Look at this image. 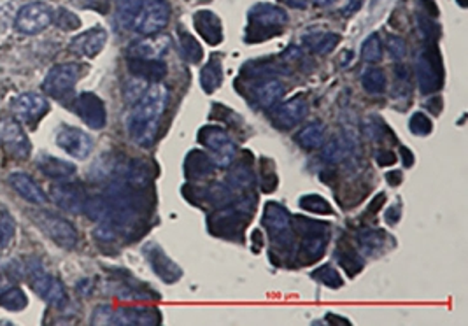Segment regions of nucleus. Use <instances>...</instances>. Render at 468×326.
<instances>
[{"mask_svg":"<svg viewBox=\"0 0 468 326\" xmlns=\"http://www.w3.org/2000/svg\"><path fill=\"white\" fill-rule=\"evenodd\" d=\"M168 20H170L168 0H142L132 27L142 36H155L167 27Z\"/></svg>","mask_w":468,"mask_h":326,"instance_id":"7","label":"nucleus"},{"mask_svg":"<svg viewBox=\"0 0 468 326\" xmlns=\"http://www.w3.org/2000/svg\"><path fill=\"white\" fill-rule=\"evenodd\" d=\"M9 185L13 186V190L16 191L21 198H25L30 204L43 205L48 202L46 193L40 190V186L37 185L30 175L23 174V172H13V174L9 175Z\"/></svg>","mask_w":468,"mask_h":326,"instance_id":"21","label":"nucleus"},{"mask_svg":"<svg viewBox=\"0 0 468 326\" xmlns=\"http://www.w3.org/2000/svg\"><path fill=\"white\" fill-rule=\"evenodd\" d=\"M409 129L414 136H419V137L428 136V134H432V130H433V123L426 114H423V112H415L409 121Z\"/></svg>","mask_w":468,"mask_h":326,"instance_id":"44","label":"nucleus"},{"mask_svg":"<svg viewBox=\"0 0 468 326\" xmlns=\"http://www.w3.org/2000/svg\"><path fill=\"white\" fill-rule=\"evenodd\" d=\"M298 205L305 211L314 212V214H332V207L328 204L327 198H323L321 195H303V197L298 200Z\"/></svg>","mask_w":468,"mask_h":326,"instance_id":"39","label":"nucleus"},{"mask_svg":"<svg viewBox=\"0 0 468 326\" xmlns=\"http://www.w3.org/2000/svg\"><path fill=\"white\" fill-rule=\"evenodd\" d=\"M141 2L142 0H116V4H118V16L125 27H132L134 25Z\"/></svg>","mask_w":468,"mask_h":326,"instance_id":"41","label":"nucleus"},{"mask_svg":"<svg viewBox=\"0 0 468 326\" xmlns=\"http://www.w3.org/2000/svg\"><path fill=\"white\" fill-rule=\"evenodd\" d=\"M263 224L271 232V239L277 246H291V216L277 202H268L263 209Z\"/></svg>","mask_w":468,"mask_h":326,"instance_id":"11","label":"nucleus"},{"mask_svg":"<svg viewBox=\"0 0 468 326\" xmlns=\"http://www.w3.org/2000/svg\"><path fill=\"white\" fill-rule=\"evenodd\" d=\"M312 276L316 277L317 281H321L325 286L333 288V290H337V288H340L344 284L342 277H340L339 272L330 267V265H323V267H320L317 271H314Z\"/></svg>","mask_w":468,"mask_h":326,"instance_id":"43","label":"nucleus"},{"mask_svg":"<svg viewBox=\"0 0 468 326\" xmlns=\"http://www.w3.org/2000/svg\"><path fill=\"white\" fill-rule=\"evenodd\" d=\"M214 162H212L211 156L207 153H204L202 149H193L188 153L185 162V172L186 178L190 179H202L205 175L211 174L214 170Z\"/></svg>","mask_w":468,"mask_h":326,"instance_id":"27","label":"nucleus"},{"mask_svg":"<svg viewBox=\"0 0 468 326\" xmlns=\"http://www.w3.org/2000/svg\"><path fill=\"white\" fill-rule=\"evenodd\" d=\"M400 155H402V162H403V165H406V167H410V165L414 163L413 153H410L407 148H400Z\"/></svg>","mask_w":468,"mask_h":326,"instance_id":"54","label":"nucleus"},{"mask_svg":"<svg viewBox=\"0 0 468 326\" xmlns=\"http://www.w3.org/2000/svg\"><path fill=\"white\" fill-rule=\"evenodd\" d=\"M328 239H330L328 235L302 239V244H300V249H298L297 260L300 261L302 265L312 263V261L320 260V258L325 254V249H327Z\"/></svg>","mask_w":468,"mask_h":326,"instance_id":"28","label":"nucleus"},{"mask_svg":"<svg viewBox=\"0 0 468 326\" xmlns=\"http://www.w3.org/2000/svg\"><path fill=\"white\" fill-rule=\"evenodd\" d=\"M55 141L58 148H62L67 155L77 160H85L93 149L92 137L81 129H76V126L60 125L58 130H56Z\"/></svg>","mask_w":468,"mask_h":326,"instance_id":"12","label":"nucleus"},{"mask_svg":"<svg viewBox=\"0 0 468 326\" xmlns=\"http://www.w3.org/2000/svg\"><path fill=\"white\" fill-rule=\"evenodd\" d=\"M361 56L365 62L370 63H377L383 58V43H381L377 33H372L370 37H366L365 43L361 44Z\"/></svg>","mask_w":468,"mask_h":326,"instance_id":"40","label":"nucleus"},{"mask_svg":"<svg viewBox=\"0 0 468 326\" xmlns=\"http://www.w3.org/2000/svg\"><path fill=\"white\" fill-rule=\"evenodd\" d=\"M53 23V9L44 2H30L21 7L14 20V27L18 32L33 36L46 30Z\"/></svg>","mask_w":468,"mask_h":326,"instance_id":"9","label":"nucleus"},{"mask_svg":"<svg viewBox=\"0 0 468 326\" xmlns=\"http://www.w3.org/2000/svg\"><path fill=\"white\" fill-rule=\"evenodd\" d=\"M248 20L249 25L248 32H246V39L249 43H258V40L279 36L288 25V14L286 11L272 6V4H256L249 11Z\"/></svg>","mask_w":468,"mask_h":326,"instance_id":"2","label":"nucleus"},{"mask_svg":"<svg viewBox=\"0 0 468 326\" xmlns=\"http://www.w3.org/2000/svg\"><path fill=\"white\" fill-rule=\"evenodd\" d=\"M0 305L9 310H21L27 307V297H25L21 288L11 284V286L0 295Z\"/></svg>","mask_w":468,"mask_h":326,"instance_id":"37","label":"nucleus"},{"mask_svg":"<svg viewBox=\"0 0 468 326\" xmlns=\"http://www.w3.org/2000/svg\"><path fill=\"white\" fill-rule=\"evenodd\" d=\"M195 28L200 33L202 39L211 46H218L223 40V27H221L219 18L211 11H198L195 14Z\"/></svg>","mask_w":468,"mask_h":326,"instance_id":"23","label":"nucleus"},{"mask_svg":"<svg viewBox=\"0 0 468 326\" xmlns=\"http://www.w3.org/2000/svg\"><path fill=\"white\" fill-rule=\"evenodd\" d=\"M386 50H388V53L395 60H402L407 53L406 40L398 36H389L388 39H386Z\"/></svg>","mask_w":468,"mask_h":326,"instance_id":"47","label":"nucleus"},{"mask_svg":"<svg viewBox=\"0 0 468 326\" xmlns=\"http://www.w3.org/2000/svg\"><path fill=\"white\" fill-rule=\"evenodd\" d=\"M395 162H396V155L393 151H389V149H384V151L377 153V163H379L381 167H384V165H393Z\"/></svg>","mask_w":468,"mask_h":326,"instance_id":"49","label":"nucleus"},{"mask_svg":"<svg viewBox=\"0 0 468 326\" xmlns=\"http://www.w3.org/2000/svg\"><path fill=\"white\" fill-rule=\"evenodd\" d=\"M337 0H310V4H314L316 7H328V6H333Z\"/></svg>","mask_w":468,"mask_h":326,"instance_id":"58","label":"nucleus"},{"mask_svg":"<svg viewBox=\"0 0 468 326\" xmlns=\"http://www.w3.org/2000/svg\"><path fill=\"white\" fill-rule=\"evenodd\" d=\"M361 85L366 93H372V95L383 93L386 89L384 70L379 69V67H370V69H366L361 76Z\"/></svg>","mask_w":468,"mask_h":326,"instance_id":"35","label":"nucleus"},{"mask_svg":"<svg viewBox=\"0 0 468 326\" xmlns=\"http://www.w3.org/2000/svg\"><path fill=\"white\" fill-rule=\"evenodd\" d=\"M11 109L14 112V118L21 123H36L43 118L50 109L48 99L43 93L27 92L18 95L11 102Z\"/></svg>","mask_w":468,"mask_h":326,"instance_id":"14","label":"nucleus"},{"mask_svg":"<svg viewBox=\"0 0 468 326\" xmlns=\"http://www.w3.org/2000/svg\"><path fill=\"white\" fill-rule=\"evenodd\" d=\"M351 153V144L346 137H335L325 146L323 149V160L330 163H339L346 160Z\"/></svg>","mask_w":468,"mask_h":326,"instance_id":"34","label":"nucleus"},{"mask_svg":"<svg viewBox=\"0 0 468 326\" xmlns=\"http://www.w3.org/2000/svg\"><path fill=\"white\" fill-rule=\"evenodd\" d=\"M81 69L76 63H62L56 65L46 74L43 81V92L48 93L53 99H63L67 93H70L80 80Z\"/></svg>","mask_w":468,"mask_h":326,"instance_id":"10","label":"nucleus"},{"mask_svg":"<svg viewBox=\"0 0 468 326\" xmlns=\"http://www.w3.org/2000/svg\"><path fill=\"white\" fill-rule=\"evenodd\" d=\"M27 273L33 291H36L40 298L46 300L50 305L56 307V309H62V307L67 305L69 297H67V291L65 288H63L62 281L56 279L50 272L44 271L39 261H30Z\"/></svg>","mask_w":468,"mask_h":326,"instance_id":"5","label":"nucleus"},{"mask_svg":"<svg viewBox=\"0 0 468 326\" xmlns=\"http://www.w3.org/2000/svg\"><path fill=\"white\" fill-rule=\"evenodd\" d=\"M386 181H388V185L391 186H398L400 183H402V172L398 170H391L386 174Z\"/></svg>","mask_w":468,"mask_h":326,"instance_id":"52","label":"nucleus"},{"mask_svg":"<svg viewBox=\"0 0 468 326\" xmlns=\"http://www.w3.org/2000/svg\"><path fill=\"white\" fill-rule=\"evenodd\" d=\"M260 186L261 190L267 191V193H271V191H276L277 188V175L274 172V167H272V163L268 162V160H263L261 162V168H260Z\"/></svg>","mask_w":468,"mask_h":326,"instance_id":"45","label":"nucleus"},{"mask_svg":"<svg viewBox=\"0 0 468 326\" xmlns=\"http://www.w3.org/2000/svg\"><path fill=\"white\" fill-rule=\"evenodd\" d=\"M77 6L85 7V9H95L99 13L106 14L109 11V0H74Z\"/></svg>","mask_w":468,"mask_h":326,"instance_id":"48","label":"nucleus"},{"mask_svg":"<svg viewBox=\"0 0 468 326\" xmlns=\"http://www.w3.org/2000/svg\"><path fill=\"white\" fill-rule=\"evenodd\" d=\"M9 286H11V277L7 276V273L0 272V295H2Z\"/></svg>","mask_w":468,"mask_h":326,"instance_id":"56","label":"nucleus"},{"mask_svg":"<svg viewBox=\"0 0 468 326\" xmlns=\"http://www.w3.org/2000/svg\"><path fill=\"white\" fill-rule=\"evenodd\" d=\"M221 82H223V67H221L218 58H212L202 69L200 86L204 88L205 93H212L216 88H219Z\"/></svg>","mask_w":468,"mask_h":326,"instance_id":"30","label":"nucleus"},{"mask_svg":"<svg viewBox=\"0 0 468 326\" xmlns=\"http://www.w3.org/2000/svg\"><path fill=\"white\" fill-rule=\"evenodd\" d=\"M179 44H181V50L185 58L188 60L190 63H198L204 56V51H202L200 44L198 40L195 39L190 32H185L183 28H179Z\"/></svg>","mask_w":468,"mask_h":326,"instance_id":"36","label":"nucleus"},{"mask_svg":"<svg viewBox=\"0 0 468 326\" xmlns=\"http://www.w3.org/2000/svg\"><path fill=\"white\" fill-rule=\"evenodd\" d=\"M307 112H309V104L303 97L297 95L293 99L286 100V102L279 104V106H274L272 121H274L277 129L290 130L305 119Z\"/></svg>","mask_w":468,"mask_h":326,"instance_id":"16","label":"nucleus"},{"mask_svg":"<svg viewBox=\"0 0 468 326\" xmlns=\"http://www.w3.org/2000/svg\"><path fill=\"white\" fill-rule=\"evenodd\" d=\"M279 2L286 7H293V9H307L310 0H279Z\"/></svg>","mask_w":468,"mask_h":326,"instance_id":"51","label":"nucleus"},{"mask_svg":"<svg viewBox=\"0 0 468 326\" xmlns=\"http://www.w3.org/2000/svg\"><path fill=\"white\" fill-rule=\"evenodd\" d=\"M327 321H328V323H332V325H351L349 321L344 320V317H342V320H340V317H335V314H328Z\"/></svg>","mask_w":468,"mask_h":326,"instance_id":"57","label":"nucleus"},{"mask_svg":"<svg viewBox=\"0 0 468 326\" xmlns=\"http://www.w3.org/2000/svg\"><path fill=\"white\" fill-rule=\"evenodd\" d=\"M198 142L212 153V162L218 167H230L234 163L237 148L224 129L207 125L198 132Z\"/></svg>","mask_w":468,"mask_h":326,"instance_id":"6","label":"nucleus"},{"mask_svg":"<svg viewBox=\"0 0 468 326\" xmlns=\"http://www.w3.org/2000/svg\"><path fill=\"white\" fill-rule=\"evenodd\" d=\"M37 168L43 172L46 178L56 179V181H69L74 174H76V165L60 160L56 156L44 155L37 160Z\"/></svg>","mask_w":468,"mask_h":326,"instance_id":"25","label":"nucleus"},{"mask_svg":"<svg viewBox=\"0 0 468 326\" xmlns=\"http://www.w3.org/2000/svg\"><path fill=\"white\" fill-rule=\"evenodd\" d=\"M228 185L232 188L248 190L254 185V172L249 163H239L228 174Z\"/></svg>","mask_w":468,"mask_h":326,"instance_id":"33","label":"nucleus"},{"mask_svg":"<svg viewBox=\"0 0 468 326\" xmlns=\"http://www.w3.org/2000/svg\"><path fill=\"white\" fill-rule=\"evenodd\" d=\"M37 227L63 249H74L77 244V232L70 221L50 211H39L33 214Z\"/></svg>","mask_w":468,"mask_h":326,"instance_id":"8","label":"nucleus"},{"mask_svg":"<svg viewBox=\"0 0 468 326\" xmlns=\"http://www.w3.org/2000/svg\"><path fill=\"white\" fill-rule=\"evenodd\" d=\"M129 69L134 76L144 81H160L167 76V65L162 60H141L130 58Z\"/></svg>","mask_w":468,"mask_h":326,"instance_id":"26","label":"nucleus"},{"mask_svg":"<svg viewBox=\"0 0 468 326\" xmlns=\"http://www.w3.org/2000/svg\"><path fill=\"white\" fill-rule=\"evenodd\" d=\"M363 0H351L349 4H347V7L344 9V14H353L354 11H358L359 7H361Z\"/></svg>","mask_w":468,"mask_h":326,"instance_id":"55","label":"nucleus"},{"mask_svg":"<svg viewBox=\"0 0 468 326\" xmlns=\"http://www.w3.org/2000/svg\"><path fill=\"white\" fill-rule=\"evenodd\" d=\"M284 93V86L277 80H267L254 88V97L261 107H274Z\"/></svg>","mask_w":468,"mask_h":326,"instance_id":"29","label":"nucleus"},{"mask_svg":"<svg viewBox=\"0 0 468 326\" xmlns=\"http://www.w3.org/2000/svg\"><path fill=\"white\" fill-rule=\"evenodd\" d=\"M415 76H418L419 88L425 93L439 92L444 85V70H442V58L435 44H426L415 60Z\"/></svg>","mask_w":468,"mask_h":326,"instance_id":"4","label":"nucleus"},{"mask_svg":"<svg viewBox=\"0 0 468 326\" xmlns=\"http://www.w3.org/2000/svg\"><path fill=\"white\" fill-rule=\"evenodd\" d=\"M358 244L366 254H374L384 246V234L381 230H361L358 234Z\"/></svg>","mask_w":468,"mask_h":326,"instance_id":"38","label":"nucleus"},{"mask_svg":"<svg viewBox=\"0 0 468 326\" xmlns=\"http://www.w3.org/2000/svg\"><path fill=\"white\" fill-rule=\"evenodd\" d=\"M107 40V32L104 28H89L70 40V51L86 58H93L104 50Z\"/></svg>","mask_w":468,"mask_h":326,"instance_id":"20","label":"nucleus"},{"mask_svg":"<svg viewBox=\"0 0 468 326\" xmlns=\"http://www.w3.org/2000/svg\"><path fill=\"white\" fill-rule=\"evenodd\" d=\"M325 141V126L320 121L309 123L303 126L300 134L297 136V142L305 149H317L323 146Z\"/></svg>","mask_w":468,"mask_h":326,"instance_id":"31","label":"nucleus"},{"mask_svg":"<svg viewBox=\"0 0 468 326\" xmlns=\"http://www.w3.org/2000/svg\"><path fill=\"white\" fill-rule=\"evenodd\" d=\"M168 102V89L160 82L149 86L141 99L134 104L126 119V130L134 142L142 148H149L158 134L160 121Z\"/></svg>","mask_w":468,"mask_h":326,"instance_id":"1","label":"nucleus"},{"mask_svg":"<svg viewBox=\"0 0 468 326\" xmlns=\"http://www.w3.org/2000/svg\"><path fill=\"white\" fill-rule=\"evenodd\" d=\"M144 253L146 256H148L149 263H151L153 271L156 272V276H158L160 279L165 281L167 284L178 283V281L181 279L183 271L174 263V260H170V258L167 256L162 247L156 244H149L144 249Z\"/></svg>","mask_w":468,"mask_h":326,"instance_id":"19","label":"nucleus"},{"mask_svg":"<svg viewBox=\"0 0 468 326\" xmlns=\"http://www.w3.org/2000/svg\"><path fill=\"white\" fill-rule=\"evenodd\" d=\"M112 325H158L162 313L155 307H121L111 316Z\"/></svg>","mask_w":468,"mask_h":326,"instance_id":"18","label":"nucleus"},{"mask_svg":"<svg viewBox=\"0 0 468 326\" xmlns=\"http://www.w3.org/2000/svg\"><path fill=\"white\" fill-rule=\"evenodd\" d=\"M384 200H386V195H384V193H379V195H377V197L372 200V205H370V207H369V212H370V214H376V212L379 211L381 207H383V202H384Z\"/></svg>","mask_w":468,"mask_h":326,"instance_id":"53","label":"nucleus"},{"mask_svg":"<svg viewBox=\"0 0 468 326\" xmlns=\"http://www.w3.org/2000/svg\"><path fill=\"white\" fill-rule=\"evenodd\" d=\"M386 223H389V224H396L398 223V219H400V205L398 204H395V205H391V207L388 209V211H386Z\"/></svg>","mask_w":468,"mask_h":326,"instance_id":"50","label":"nucleus"},{"mask_svg":"<svg viewBox=\"0 0 468 326\" xmlns=\"http://www.w3.org/2000/svg\"><path fill=\"white\" fill-rule=\"evenodd\" d=\"M53 21L62 30H76L81 25L80 18L74 13H70L65 7H60L56 13H53Z\"/></svg>","mask_w":468,"mask_h":326,"instance_id":"46","label":"nucleus"},{"mask_svg":"<svg viewBox=\"0 0 468 326\" xmlns=\"http://www.w3.org/2000/svg\"><path fill=\"white\" fill-rule=\"evenodd\" d=\"M14 232H16V224H14L13 217L7 211H0V247L2 249L9 247L13 242Z\"/></svg>","mask_w":468,"mask_h":326,"instance_id":"42","label":"nucleus"},{"mask_svg":"<svg viewBox=\"0 0 468 326\" xmlns=\"http://www.w3.org/2000/svg\"><path fill=\"white\" fill-rule=\"evenodd\" d=\"M339 43H340L339 33L325 32V30H310V32L303 33L302 37L303 46L316 55L332 53Z\"/></svg>","mask_w":468,"mask_h":326,"instance_id":"24","label":"nucleus"},{"mask_svg":"<svg viewBox=\"0 0 468 326\" xmlns=\"http://www.w3.org/2000/svg\"><path fill=\"white\" fill-rule=\"evenodd\" d=\"M51 198H53V202L58 207H62L67 212H72V214L83 212L86 204L85 191L80 186L70 185V183L65 181L51 188Z\"/></svg>","mask_w":468,"mask_h":326,"instance_id":"17","label":"nucleus"},{"mask_svg":"<svg viewBox=\"0 0 468 326\" xmlns=\"http://www.w3.org/2000/svg\"><path fill=\"white\" fill-rule=\"evenodd\" d=\"M0 144L14 158L23 160L30 155V141L18 119H0Z\"/></svg>","mask_w":468,"mask_h":326,"instance_id":"13","label":"nucleus"},{"mask_svg":"<svg viewBox=\"0 0 468 326\" xmlns=\"http://www.w3.org/2000/svg\"><path fill=\"white\" fill-rule=\"evenodd\" d=\"M251 212H253V198L241 202L235 200L234 204L221 207L216 214L209 217V230L214 235H218V237H237L244 230Z\"/></svg>","mask_w":468,"mask_h":326,"instance_id":"3","label":"nucleus"},{"mask_svg":"<svg viewBox=\"0 0 468 326\" xmlns=\"http://www.w3.org/2000/svg\"><path fill=\"white\" fill-rule=\"evenodd\" d=\"M168 37L160 36V37H149L146 36V39L136 40V43L130 44L129 48V56L130 58H141V60H158L160 56L167 51L168 48Z\"/></svg>","mask_w":468,"mask_h":326,"instance_id":"22","label":"nucleus"},{"mask_svg":"<svg viewBox=\"0 0 468 326\" xmlns=\"http://www.w3.org/2000/svg\"><path fill=\"white\" fill-rule=\"evenodd\" d=\"M337 261L351 277L357 276L363 268V260L358 256L357 249L349 244H342V242H340L339 251H337Z\"/></svg>","mask_w":468,"mask_h":326,"instance_id":"32","label":"nucleus"},{"mask_svg":"<svg viewBox=\"0 0 468 326\" xmlns=\"http://www.w3.org/2000/svg\"><path fill=\"white\" fill-rule=\"evenodd\" d=\"M77 116L93 130H100L106 126L107 123V112L106 104L99 95L92 92H85L77 95L76 102H74Z\"/></svg>","mask_w":468,"mask_h":326,"instance_id":"15","label":"nucleus"}]
</instances>
